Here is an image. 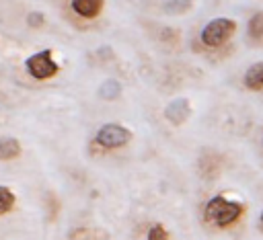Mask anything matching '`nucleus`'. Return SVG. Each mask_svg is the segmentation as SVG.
I'll return each mask as SVG.
<instances>
[{"label":"nucleus","instance_id":"obj_3","mask_svg":"<svg viewBox=\"0 0 263 240\" xmlns=\"http://www.w3.org/2000/svg\"><path fill=\"white\" fill-rule=\"evenodd\" d=\"M129 142H132V131L121 123H105L95 133V144L101 146L103 150L123 148Z\"/></svg>","mask_w":263,"mask_h":240},{"label":"nucleus","instance_id":"obj_8","mask_svg":"<svg viewBox=\"0 0 263 240\" xmlns=\"http://www.w3.org/2000/svg\"><path fill=\"white\" fill-rule=\"evenodd\" d=\"M97 92H99V96H101L103 101H115V98L121 96L123 86H121L119 80H115V78H107V80L101 82V86H99Z\"/></svg>","mask_w":263,"mask_h":240},{"label":"nucleus","instance_id":"obj_5","mask_svg":"<svg viewBox=\"0 0 263 240\" xmlns=\"http://www.w3.org/2000/svg\"><path fill=\"white\" fill-rule=\"evenodd\" d=\"M189 115H191V103L187 96H177L164 107V119L175 127L183 125L189 119Z\"/></svg>","mask_w":263,"mask_h":240},{"label":"nucleus","instance_id":"obj_7","mask_svg":"<svg viewBox=\"0 0 263 240\" xmlns=\"http://www.w3.org/2000/svg\"><path fill=\"white\" fill-rule=\"evenodd\" d=\"M242 84L249 90H263V62L251 64L242 74Z\"/></svg>","mask_w":263,"mask_h":240},{"label":"nucleus","instance_id":"obj_2","mask_svg":"<svg viewBox=\"0 0 263 240\" xmlns=\"http://www.w3.org/2000/svg\"><path fill=\"white\" fill-rule=\"evenodd\" d=\"M234 33H236V21H232L228 16H216L203 25V29L199 33V41L205 47L216 49V47H222L224 43H228Z\"/></svg>","mask_w":263,"mask_h":240},{"label":"nucleus","instance_id":"obj_6","mask_svg":"<svg viewBox=\"0 0 263 240\" xmlns=\"http://www.w3.org/2000/svg\"><path fill=\"white\" fill-rule=\"evenodd\" d=\"M70 6L82 18H97L105 6V0H72Z\"/></svg>","mask_w":263,"mask_h":240},{"label":"nucleus","instance_id":"obj_12","mask_svg":"<svg viewBox=\"0 0 263 240\" xmlns=\"http://www.w3.org/2000/svg\"><path fill=\"white\" fill-rule=\"evenodd\" d=\"M14 205V193L8 189V187H2L0 185V215L2 213H8Z\"/></svg>","mask_w":263,"mask_h":240},{"label":"nucleus","instance_id":"obj_11","mask_svg":"<svg viewBox=\"0 0 263 240\" xmlns=\"http://www.w3.org/2000/svg\"><path fill=\"white\" fill-rule=\"evenodd\" d=\"M195 0H162V10L166 14H185L191 10Z\"/></svg>","mask_w":263,"mask_h":240},{"label":"nucleus","instance_id":"obj_14","mask_svg":"<svg viewBox=\"0 0 263 240\" xmlns=\"http://www.w3.org/2000/svg\"><path fill=\"white\" fill-rule=\"evenodd\" d=\"M43 23H45L43 12H29V16H27V25H29V27L37 29V27H41Z\"/></svg>","mask_w":263,"mask_h":240},{"label":"nucleus","instance_id":"obj_4","mask_svg":"<svg viewBox=\"0 0 263 240\" xmlns=\"http://www.w3.org/2000/svg\"><path fill=\"white\" fill-rule=\"evenodd\" d=\"M25 66H27V72L35 80H47V78H53L60 72V66L53 59V51L51 49H41V51L29 55Z\"/></svg>","mask_w":263,"mask_h":240},{"label":"nucleus","instance_id":"obj_16","mask_svg":"<svg viewBox=\"0 0 263 240\" xmlns=\"http://www.w3.org/2000/svg\"><path fill=\"white\" fill-rule=\"evenodd\" d=\"M105 240H107V238H105Z\"/></svg>","mask_w":263,"mask_h":240},{"label":"nucleus","instance_id":"obj_13","mask_svg":"<svg viewBox=\"0 0 263 240\" xmlns=\"http://www.w3.org/2000/svg\"><path fill=\"white\" fill-rule=\"evenodd\" d=\"M146 240H168V232H166V228L162 226V224H152L150 228H148V236H146Z\"/></svg>","mask_w":263,"mask_h":240},{"label":"nucleus","instance_id":"obj_15","mask_svg":"<svg viewBox=\"0 0 263 240\" xmlns=\"http://www.w3.org/2000/svg\"><path fill=\"white\" fill-rule=\"evenodd\" d=\"M259 222H261V226H263V211H261V215H259Z\"/></svg>","mask_w":263,"mask_h":240},{"label":"nucleus","instance_id":"obj_10","mask_svg":"<svg viewBox=\"0 0 263 240\" xmlns=\"http://www.w3.org/2000/svg\"><path fill=\"white\" fill-rule=\"evenodd\" d=\"M247 33H249V37L255 39V41H261V39H263V10L255 12V14L249 18V23H247Z\"/></svg>","mask_w":263,"mask_h":240},{"label":"nucleus","instance_id":"obj_9","mask_svg":"<svg viewBox=\"0 0 263 240\" xmlns=\"http://www.w3.org/2000/svg\"><path fill=\"white\" fill-rule=\"evenodd\" d=\"M21 156V142L16 137H0V160H12Z\"/></svg>","mask_w":263,"mask_h":240},{"label":"nucleus","instance_id":"obj_1","mask_svg":"<svg viewBox=\"0 0 263 240\" xmlns=\"http://www.w3.org/2000/svg\"><path fill=\"white\" fill-rule=\"evenodd\" d=\"M242 213H245V203L242 201L228 199L224 195H214L205 203V207H203L205 222H210L216 228H228V226H232Z\"/></svg>","mask_w":263,"mask_h":240}]
</instances>
